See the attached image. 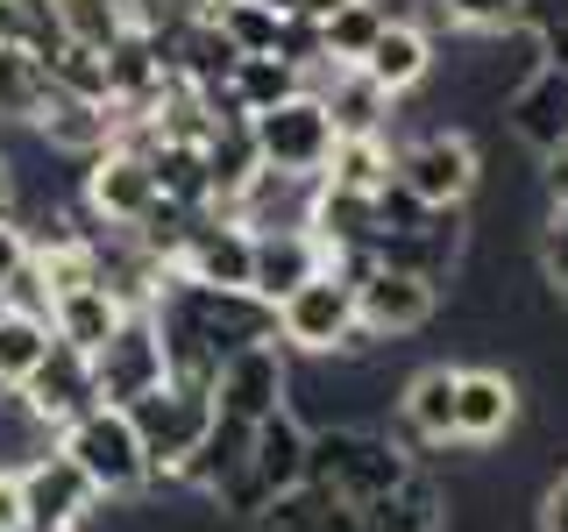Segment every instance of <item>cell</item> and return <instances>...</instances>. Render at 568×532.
Segmentation results:
<instances>
[{
    "mask_svg": "<svg viewBox=\"0 0 568 532\" xmlns=\"http://www.w3.org/2000/svg\"><path fill=\"white\" fill-rule=\"evenodd\" d=\"M384 22H390L384 0H342V8H334V22L320 29V43H327V58H334V64H355L369 43H377V29H384Z\"/></svg>",
    "mask_w": 568,
    "mask_h": 532,
    "instance_id": "obj_32",
    "label": "cell"
},
{
    "mask_svg": "<svg viewBox=\"0 0 568 532\" xmlns=\"http://www.w3.org/2000/svg\"><path fill=\"white\" fill-rule=\"evenodd\" d=\"M248 256H256V235L221 206H200L171 242V270L192 284H227V291H248Z\"/></svg>",
    "mask_w": 568,
    "mask_h": 532,
    "instance_id": "obj_12",
    "label": "cell"
},
{
    "mask_svg": "<svg viewBox=\"0 0 568 532\" xmlns=\"http://www.w3.org/2000/svg\"><path fill=\"white\" fill-rule=\"evenodd\" d=\"M22 398H29V412L58 433V426H71L79 412H93L100 405V390H93V362H85L79 348H64L58 334H50V355L29 369V383H22Z\"/></svg>",
    "mask_w": 568,
    "mask_h": 532,
    "instance_id": "obj_18",
    "label": "cell"
},
{
    "mask_svg": "<svg viewBox=\"0 0 568 532\" xmlns=\"http://www.w3.org/2000/svg\"><path fill=\"white\" fill-rule=\"evenodd\" d=\"M405 192L419 206H469L476 185H484V156L462 129H426L413 142H398V164H390Z\"/></svg>",
    "mask_w": 568,
    "mask_h": 532,
    "instance_id": "obj_9",
    "label": "cell"
},
{
    "mask_svg": "<svg viewBox=\"0 0 568 532\" xmlns=\"http://www.w3.org/2000/svg\"><path fill=\"white\" fill-rule=\"evenodd\" d=\"M390 164H398V142H390V135H342L320 177L342 185V192H384L390 185Z\"/></svg>",
    "mask_w": 568,
    "mask_h": 532,
    "instance_id": "obj_28",
    "label": "cell"
},
{
    "mask_svg": "<svg viewBox=\"0 0 568 532\" xmlns=\"http://www.w3.org/2000/svg\"><path fill=\"white\" fill-rule=\"evenodd\" d=\"M93 362V390H100V405H135L142 390H156L171 377L164 369V341H156V327H150V313H121V327L106 334V341L85 355Z\"/></svg>",
    "mask_w": 568,
    "mask_h": 532,
    "instance_id": "obj_13",
    "label": "cell"
},
{
    "mask_svg": "<svg viewBox=\"0 0 568 532\" xmlns=\"http://www.w3.org/2000/svg\"><path fill=\"white\" fill-rule=\"evenodd\" d=\"M14 43H22V50H36V58L64 50L71 35H64V14H58V0H14Z\"/></svg>",
    "mask_w": 568,
    "mask_h": 532,
    "instance_id": "obj_37",
    "label": "cell"
},
{
    "mask_svg": "<svg viewBox=\"0 0 568 532\" xmlns=\"http://www.w3.org/2000/svg\"><path fill=\"white\" fill-rule=\"evenodd\" d=\"M50 355V319L0 306V383H29V369Z\"/></svg>",
    "mask_w": 568,
    "mask_h": 532,
    "instance_id": "obj_33",
    "label": "cell"
},
{
    "mask_svg": "<svg viewBox=\"0 0 568 532\" xmlns=\"http://www.w3.org/2000/svg\"><path fill=\"white\" fill-rule=\"evenodd\" d=\"M277 405H292V355L277 341H256V348L227 355L221 377H213V412L235 419V426H256V419H271Z\"/></svg>",
    "mask_w": 568,
    "mask_h": 532,
    "instance_id": "obj_14",
    "label": "cell"
},
{
    "mask_svg": "<svg viewBox=\"0 0 568 532\" xmlns=\"http://www.w3.org/2000/svg\"><path fill=\"white\" fill-rule=\"evenodd\" d=\"M540 284L568 306V200L547 206V227H540Z\"/></svg>",
    "mask_w": 568,
    "mask_h": 532,
    "instance_id": "obj_38",
    "label": "cell"
},
{
    "mask_svg": "<svg viewBox=\"0 0 568 532\" xmlns=\"http://www.w3.org/2000/svg\"><path fill=\"white\" fill-rule=\"evenodd\" d=\"M292 483H306V419H298L292 405H277L271 419L248 426V461H242V475L213 497V504L256 519V511L271 504L277 490H292Z\"/></svg>",
    "mask_w": 568,
    "mask_h": 532,
    "instance_id": "obj_5",
    "label": "cell"
},
{
    "mask_svg": "<svg viewBox=\"0 0 568 532\" xmlns=\"http://www.w3.org/2000/svg\"><path fill=\"white\" fill-rule=\"evenodd\" d=\"M398 448L413 461L434 454V448H455V369L448 362H426L398 390Z\"/></svg>",
    "mask_w": 568,
    "mask_h": 532,
    "instance_id": "obj_19",
    "label": "cell"
},
{
    "mask_svg": "<svg viewBox=\"0 0 568 532\" xmlns=\"http://www.w3.org/2000/svg\"><path fill=\"white\" fill-rule=\"evenodd\" d=\"M121 412H129L135 440H142L150 483H164L178 461L200 448V433L213 426V398H206V390H192V383H178V377H164L156 390H142L135 405H121Z\"/></svg>",
    "mask_w": 568,
    "mask_h": 532,
    "instance_id": "obj_6",
    "label": "cell"
},
{
    "mask_svg": "<svg viewBox=\"0 0 568 532\" xmlns=\"http://www.w3.org/2000/svg\"><path fill=\"white\" fill-rule=\"evenodd\" d=\"M334 8H342V0H284V14H292V22H313V29H327Z\"/></svg>",
    "mask_w": 568,
    "mask_h": 532,
    "instance_id": "obj_41",
    "label": "cell"
},
{
    "mask_svg": "<svg viewBox=\"0 0 568 532\" xmlns=\"http://www.w3.org/2000/svg\"><path fill=\"white\" fill-rule=\"evenodd\" d=\"M248 142H256L263 171H292V177H320L334 156V114L320 93H292L277 100L271 114H248Z\"/></svg>",
    "mask_w": 568,
    "mask_h": 532,
    "instance_id": "obj_8",
    "label": "cell"
},
{
    "mask_svg": "<svg viewBox=\"0 0 568 532\" xmlns=\"http://www.w3.org/2000/svg\"><path fill=\"white\" fill-rule=\"evenodd\" d=\"M50 426L29 412V398H22V383H0V475H14L29 454H43L50 448Z\"/></svg>",
    "mask_w": 568,
    "mask_h": 532,
    "instance_id": "obj_31",
    "label": "cell"
},
{
    "mask_svg": "<svg viewBox=\"0 0 568 532\" xmlns=\"http://www.w3.org/2000/svg\"><path fill=\"white\" fill-rule=\"evenodd\" d=\"M58 14H64L71 43H93V50H114L121 35L135 29V14L121 8V0H58Z\"/></svg>",
    "mask_w": 568,
    "mask_h": 532,
    "instance_id": "obj_34",
    "label": "cell"
},
{
    "mask_svg": "<svg viewBox=\"0 0 568 532\" xmlns=\"http://www.w3.org/2000/svg\"><path fill=\"white\" fill-rule=\"evenodd\" d=\"M22 532H29V525H22Z\"/></svg>",
    "mask_w": 568,
    "mask_h": 532,
    "instance_id": "obj_45",
    "label": "cell"
},
{
    "mask_svg": "<svg viewBox=\"0 0 568 532\" xmlns=\"http://www.w3.org/2000/svg\"><path fill=\"white\" fill-rule=\"evenodd\" d=\"M540 532H568V469L540 490Z\"/></svg>",
    "mask_w": 568,
    "mask_h": 532,
    "instance_id": "obj_40",
    "label": "cell"
},
{
    "mask_svg": "<svg viewBox=\"0 0 568 532\" xmlns=\"http://www.w3.org/2000/svg\"><path fill=\"white\" fill-rule=\"evenodd\" d=\"M0 221H14V164L0 156Z\"/></svg>",
    "mask_w": 568,
    "mask_h": 532,
    "instance_id": "obj_42",
    "label": "cell"
},
{
    "mask_svg": "<svg viewBox=\"0 0 568 532\" xmlns=\"http://www.w3.org/2000/svg\"><path fill=\"white\" fill-rule=\"evenodd\" d=\"M29 129H43V142H50V150L100 156L106 142H114V106H106V100H79V93H58V85H50L43 114H36Z\"/></svg>",
    "mask_w": 568,
    "mask_h": 532,
    "instance_id": "obj_23",
    "label": "cell"
},
{
    "mask_svg": "<svg viewBox=\"0 0 568 532\" xmlns=\"http://www.w3.org/2000/svg\"><path fill=\"white\" fill-rule=\"evenodd\" d=\"M227 100H235V114H271L277 100H292V93H306V71L298 64H284L277 50L271 58H235V71H227V85H221Z\"/></svg>",
    "mask_w": 568,
    "mask_h": 532,
    "instance_id": "obj_26",
    "label": "cell"
},
{
    "mask_svg": "<svg viewBox=\"0 0 568 532\" xmlns=\"http://www.w3.org/2000/svg\"><path fill=\"white\" fill-rule=\"evenodd\" d=\"M355 71H363L377 93H390V100H405L413 85L434 71V35H426L419 22H405V14H390V22L377 29V43L355 58Z\"/></svg>",
    "mask_w": 568,
    "mask_h": 532,
    "instance_id": "obj_20",
    "label": "cell"
},
{
    "mask_svg": "<svg viewBox=\"0 0 568 532\" xmlns=\"http://www.w3.org/2000/svg\"><path fill=\"white\" fill-rule=\"evenodd\" d=\"M532 0H434V22H448L462 35H497L511 22H526Z\"/></svg>",
    "mask_w": 568,
    "mask_h": 532,
    "instance_id": "obj_36",
    "label": "cell"
},
{
    "mask_svg": "<svg viewBox=\"0 0 568 532\" xmlns=\"http://www.w3.org/2000/svg\"><path fill=\"white\" fill-rule=\"evenodd\" d=\"M469 206H419L405 227L369 242V263H390V270H413L426 284H455L462 256H469Z\"/></svg>",
    "mask_w": 568,
    "mask_h": 532,
    "instance_id": "obj_10",
    "label": "cell"
},
{
    "mask_svg": "<svg viewBox=\"0 0 568 532\" xmlns=\"http://www.w3.org/2000/svg\"><path fill=\"white\" fill-rule=\"evenodd\" d=\"M150 327L164 341V369L178 383L206 390L213 398V377H221L227 355L256 348V341H277V306L256 291H227V284H192L164 270V291L150 298Z\"/></svg>",
    "mask_w": 568,
    "mask_h": 532,
    "instance_id": "obj_1",
    "label": "cell"
},
{
    "mask_svg": "<svg viewBox=\"0 0 568 532\" xmlns=\"http://www.w3.org/2000/svg\"><path fill=\"white\" fill-rule=\"evenodd\" d=\"M248 525H256V532H363V525H355V504H342V497H327L313 483L277 490Z\"/></svg>",
    "mask_w": 568,
    "mask_h": 532,
    "instance_id": "obj_25",
    "label": "cell"
},
{
    "mask_svg": "<svg viewBox=\"0 0 568 532\" xmlns=\"http://www.w3.org/2000/svg\"><path fill=\"white\" fill-rule=\"evenodd\" d=\"M505 129L519 135L532 156H561L568 150V64H540L526 85H511Z\"/></svg>",
    "mask_w": 568,
    "mask_h": 532,
    "instance_id": "obj_17",
    "label": "cell"
},
{
    "mask_svg": "<svg viewBox=\"0 0 568 532\" xmlns=\"http://www.w3.org/2000/svg\"><path fill=\"white\" fill-rule=\"evenodd\" d=\"M355 525L363 532H448V490H440L426 469H413L398 490L355 504Z\"/></svg>",
    "mask_w": 568,
    "mask_h": 532,
    "instance_id": "obj_22",
    "label": "cell"
},
{
    "mask_svg": "<svg viewBox=\"0 0 568 532\" xmlns=\"http://www.w3.org/2000/svg\"><path fill=\"white\" fill-rule=\"evenodd\" d=\"M313 270H327V248L313 242V227H263L256 256H248V291L277 306V298L292 291V284H306Z\"/></svg>",
    "mask_w": 568,
    "mask_h": 532,
    "instance_id": "obj_21",
    "label": "cell"
},
{
    "mask_svg": "<svg viewBox=\"0 0 568 532\" xmlns=\"http://www.w3.org/2000/svg\"><path fill=\"white\" fill-rule=\"evenodd\" d=\"M14 504H22L29 532H85L93 511H100V490L85 483V469L50 440L43 454H29L22 469H14Z\"/></svg>",
    "mask_w": 568,
    "mask_h": 532,
    "instance_id": "obj_7",
    "label": "cell"
},
{
    "mask_svg": "<svg viewBox=\"0 0 568 532\" xmlns=\"http://www.w3.org/2000/svg\"><path fill=\"white\" fill-rule=\"evenodd\" d=\"M263 8H277V14H284V0H263Z\"/></svg>",
    "mask_w": 568,
    "mask_h": 532,
    "instance_id": "obj_44",
    "label": "cell"
},
{
    "mask_svg": "<svg viewBox=\"0 0 568 532\" xmlns=\"http://www.w3.org/2000/svg\"><path fill=\"white\" fill-rule=\"evenodd\" d=\"M43 71H50V85H58V93L106 100V50H93V43H64V50H50Z\"/></svg>",
    "mask_w": 568,
    "mask_h": 532,
    "instance_id": "obj_35",
    "label": "cell"
},
{
    "mask_svg": "<svg viewBox=\"0 0 568 532\" xmlns=\"http://www.w3.org/2000/svg\"><path fill=\"white\" fill-rule=\"evenodd\" d=\"M121 298L106 291V284H79V291H58L50 298V334H58L64 348H79V355H93L106 334L121 327Z\"/></svg>",
    "mask_w": 568,
    "mask_h": 532,
    "instance_id": "obj_24",
    "label": "cell"
},
{
    "mask_svg": "<svg viewBox=\"0 0 568 532\" xmlns=\"http://www.w3.org/2000/svg\"><path fill=\"white\" fill-rule=\"evenodd\" d=\"M22 263H29V227L22 221H0V284L22 270Z\"/></svg>",
    "mask_w": 568,
    "mask_h": 532,
    "instance_id": "obj_39",
    "label": "cell"
},
{
    "mask_svg": "<svg viewBox=\"0 0 568 532\" xmlns=\"http://www.w3.org/2000/svg\"><path fill=\"white\" fill-rule=\"evenodd\" d=\"M419 461L398 448L390 433H369V426H306V483L342 497V504H369V497L398 490Z\"/></svg>",
    "mask_w": 568,
    "mask_h": 532,
    "instance_id": "obj_2",
    "label": "cell"
},
{
    "mask_svg": "<svg viewBox=\"0 0 568 532\" xmlns=\"http://www.w3.org/2000/svg\"><path fill=\"white\" fill-rule=\"evenodd\" d=\"M43 100H50V71H43V58L36 50H22V43H0V121H29L43 114Z\"/></svg>",
    "mask_w": 568,
    "mask_h": 532,
    "instance_id": "obj_29",
    "label": "cell"
},
{
    "mask_svg": "<svg viewBox=\"0 0 568 532\" xmlns=\"http://www.w3.org/2000/svg\"><path fill=\"white\" fill-rule=\"evenodd\" d=\"M277 348L284 355H313V362H342V355H363L369 334L355 327V277L348 270H313L306 284L277 298Z\"/></svg>",
    "mask_w": 568,
    "mask_h": 532,
    "instance_id": "obj_3",
    "label": "cell"
},
{
    "mask_svg": "<svg viewBox=\"0 0 568 532\" xmlns=\"http://www.w3.org/2000/svg\"><path fill=\"white\" fill-rule=\"evenodd\" d=\"M58 448L85 469V483L106 497H142L150 490V461H142V440L129 412H114V405H93V412H79L71 426H58Z\"/></svg>",
    "mask_w": 568,
    "mask_h": 532,
    "instance_id": "obj_4",
    "label": "cell"
},
{
    "mask_svg": "<svg viewBox=\"0 0 568 532\" xmlns=\"http://www.w3.org/2000/svg\"><path fill=\"white\" fill-rule=\"evenodd\" d=\"M434 313H440V284L390 270V263H363L355 270V327L369 341H405V334L434 327Z\"/></svg>",
    "mask_w": 568,
    "mask_h": 532,
    "instance_id": "obj_11",
    "label": "cell"
},
{
    "mask_svg": "<svg viewBox=\"0 0 568 532\" xmlns=\"http://www.w3.org/2000/svg\"><path fill=\"white\" fill-rule=\"evenodd\" d=\"M85 206H93V221H106V227H142L164 206V192H156V177H150V156L106 142L93 156V171H85Z\"/></svg>",
    "mask_w": 568,
    "mask_h": 532,
    "instance_id": "obj_15",
    "label": "cell"
},
{
    "mask_svg": "<svg viewBox=\"0 0 568 532\" xmlns=\"http://www.w3.org/2000/svg\"><path fill=\"white\" fill-rule=\"evenodd\" d=\"M320 100H327V114H334V135H390V106L398 100L377 93L355 64L334 71V85H320Z\"/></svg>",
    "mask_w": 568,
    "mask_h": 532,
    "instance_id": "obj_27",
    "label": "cell"
},
{
    "mask_svg": "<svg viewBox=\"0 0 568 532\" xmlns=\"http://www.w3.org/2000/svg\"><path fill=\"white\" fill-rule=\"evenodd\" d=\"M0 43H14V0H0Z\"/></svg>",
    "mask_w": 568,
    "mask_h": 532,
    "instance_id": "obj_43",
    "label": "cell"
},
{
    "mask_svg": "<svg viewBox=\"0 0 568 532\" xmlns=\"http://www.w3.org/2000/svg\"><path fill=\"white\" fill-rule=\"evenodd\" d=\"M213 29L227 35L235 58H271L277 35H284V14L263 8V0H213Z\"/></svg>",
    "mask_w": 568,
    "mask_h": 532,
    "instance_id": "obj_30",
    "label": "cell"
},
{
    "mask_svg": "<svg viewBox=\"0 0 568 532\" xmlns=\"http://www.w3.org/2000/svg\"><path fill=\"white\" fill-rule=\"evenodd\" d=\"M519 419V377L490 362L455 369V448H497Z\"/></svg>",
    "mask_w": 568,
    "mask_h": 532,
    "instance_id": "obj_16",
    "label": "cell"
}]
</instances>
